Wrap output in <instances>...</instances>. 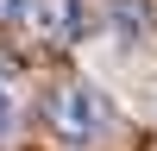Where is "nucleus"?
Instances as JSON below:
<instances>
[{
	"mask_svg": "<svg viewBox=\"0 0 157 151\" xmlns=\"http://www.w3.org/2000/svg\"><path fill=\"white\" fill-rule=\"evenodd\" d=\"M50 126H57L69 145H94L101 132L113 126V107H107V95H94V88H63V95H50Z\"/></svg>",
	"mask_w": 157,
	"mask_h": 151,
	"instance_id": "1",
	"label": "nucleus"
},
{
	"mask_svg": "<svg viewBox=\"0 0 157 151\" xmlns=\"http://www.w3.org/2000/svg\"><path fill=\"white\" fill-rule=\"evenodd\" d=\"M32 25L50 38V44H75V38L88 32V6L82 0H44V6L32 13Z\"/></svg>",
	"mask_w": 157,
	"mask_h": 151,
	"instance_id": "2",
	"label": "nucleus"
},
{
	"mask_svg": "<svg viewBox=\"0 0 157 151\" xmlns=\"http://www.w3.org/2000/svg\"><path fill=\"white\" fill-rule=\"evenodd\" d=\"M32 0H0V19H6V25H25V19H32Z\"/></svg>",
	"mask_w": 157,
	"mask_h": 151,
	"instance_id": "3",
	"label": "nucleus"
},
{
	"mask_svg": "<svg viewBox=\"0 0 157 151\" xmlns=\"http://www.w3.org/2000/svg\"><path fill=\"white\" fill-rule=\"evenodd\" d=\"M6 120H13V101H6V88H0V132H6Z\"/></svg>",
	"mask_w": 157,
	"mask_h": 151,
	"instance_id": "4",
	"label": "nucleus"
}]
</instances>
